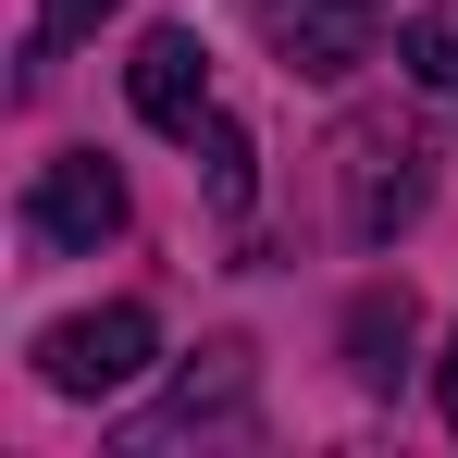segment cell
<instances>
[{"label":"cell","instance_id":"obj_2","mask_svg":"<svg viewBox=\"0 0 458 458\" xmlns=\"http://www.w3.org/2000/svg\"><path fill=\"white\" fill-rule=\"evenodd\" d=\"M248 25L285 50V75L310 87H335V75H360L384 50V0H248Z\"/></svg>","mask_w":458,"mask_h":458},{"label":"cell","instance_id":"obj_9","mask_svg":"<svg viewBox=\"0 0 458 458\" xmlns=\"http://www.w3.org/2000/svg\"><path fill=\"white\" fill-rule=\"evenodd\" d=\"M199 149H211V199H224V211H248V137L211 112V124H199Z\"/></svg>","mask_w":458,"mask_h":458},{"label":"cell","instance_id":"obj_3","mask_svg":"<svg viewBox=\"0 0 458 458\" xmlns=\"http://www.w3.org/2000/svg\"><path fill=\"white\" fill-rule=\"evenodd\" d=\"M25 235H38V248H99V235H124V174H112L99 149L38 161V186H25Z\"/></svg>","mask_w":458,"mask_h":458},{"label":"cell","instance_id":"obj_11","mask_svg":"<svg viewBox=\"0 0 458 458\" xmlns=\"http://www.w3.org/2000/svg\"><path fill=\"white\" fill-rule=\"evenodd\" d=\"M446 434H458V347H446Z\"/></svg>","mask_w":458,"mask_h":458},{"label":"cell","instance_id":"obj_7","mask_svg":"<svg viewBox=\"0 0 458 458\" xmlns=\"http://www.w3.org/2000/svg\"><path fill=\"white\" fill-rule=\"evenodd\" d=\"M347 372L372 384V396L409 384V285H360V310H347Z\"/></svg>","mask_w":458,"mask_h":458},{"label":"cell","instance_id":"obj_8","mask_svg":"<svg viewBox=\"0 0 458 458\" xmlns=\"http://www.w3.org/2000/svg\"><path fill=\"white\" fill-rule=\"evenodd\" d=\"M396 50H409V87H458V0L409 13V25H396Z\"/></svg>","mask_w":458,"mask_h":458},{"label":"cell","instance_id":"obj_5","mask_svg":"<svg viewBox=\"0 0 458 458\" xmlns=\"http://www.w3.org/2000/svg\"><path fill=\"white\" fill-rule=\"evenodd\" d=\"M347 161H360V199H347V224L384 248V235L421 211V186H434V174H421V137H384V124H372V137H347Z\"/></svg>","mask_w":458,"mask_h":458},{"label":"cell","instance_id":"obj_1","mask_svg":"<svg viewBox=\"0 0 458 458\" xmlns=\"http://www.w3.org/2000/svg\"><path fill=\"white\" fill-rule=\"evenodd\" d=\"M149 360H161V322H149L137 298L75 310V322H50V335H38V384H50V396H124Z\"/></svg>","mask_w":458,"mask_h":458},{"label":"cell","instance_id":"obj_10","mask_svg":"<svg viewBox=\"0 0 458 458\" xmlns=\"http://www.w3.org/2000/svg\"><path fill=\"white\" fill-rule=\"evenodd\" d=\"M112 0H38V50H63V38H87Z\"/></svg>","mask_w":458,"mask_h":458},{"label":"cell","instance_id":"obj_4","mask_svg":"<svg viewBox=\"0 0 458 458\" xmlns=\"http://www.w3.org/2000/svg\"><path fill=\"white\" fill-rule=\"evenodd\" d=\"M124 99H137V124H161V137H199L211 124V50H199V25H149L137 63H124Z\"/></svg>","mask_w":458,"mask_h":458},{"label":"cell","instance_id":"obj_6","mask_svg":"<svg viewBox=\"0 0 458 458\" xmlns=\"http://www.w3.org/2000/svg\"><path fill=\"white\" fill-rule=\"evenodd\" d=\"M235 421H248V360H211V384H186L174 409H149L124 446L149 458V446H186V434H235Z\"/></svg>","mask_w":458,"mask_h":458}]
</instances>
